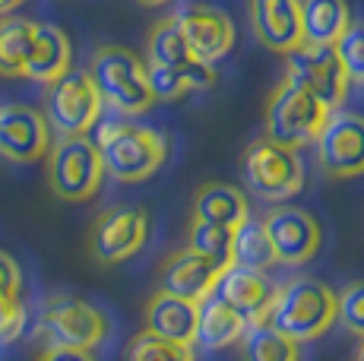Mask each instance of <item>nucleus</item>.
I'll return each mask as SVG.
<instances>
[{
  "label": "nucleus",
  "mask_w": 364,
  "mask_h": 361,
  "mask_svg": "<svg viewBox=\"0 0 364 361\" xmlns=\"http://www.w3.org/2000/svg\"><path fill=\"white\" fill-rule=\"evenodd\" d=\"M149 238V216L139 206H111L105 210L89 235V251L99 263H121L143 251Z\"/></svg>",
  "instance_id": "obj_11"
},
{
  "label": "nucleus",
  "mask_w": 364,
  "mask_h": 361,
  "mask_svg": "<svg viewBox=\"0 0 364 361\" xmlns=\"http://www.w3.org/2000/svg\"><path fill=\"white\" fill-rule=\"evenodd\" d=\"M38 361H95V355L92 352H82V349H58V345H45Z\"/></svg>",
  "instance_id": "obj_34"
},
{
  "label": "nucleus",
  "mask_w": 364,
  "mask_h": 361,
  "mask_svg": "<svg viewBox=\"0 0 364 361\" xmlns=\"http://www.w3.org/2000/svg\"><path fill=\"white\" fill-rule=\"evenodd\" d=\"M181 36H184L191 54L203 64H219L235 45V23L225 10L213 4H187L174 13Z\"/></svg>",
  "instance_id": "obj_12"
},
{
  "label": "nucleus",
  "mask_w": 364,
  "mask_h": 361,
  "mask_svg": "<svg viewBox=\"0 0 364 361\" xmlns=\"http://www.w3.org/2000/svg\"><path fill=\"white\" fill-rule=\"evenodd\" d=\"M272 263H276V254H272L263 219L241 222V225L235 228V238H232V266L266 273Z\"/></svg>",
  "instance_id": "obj_25"
},
{
  "label": "nucleus",
  "mask_w": 364,
  "mask_h": 361,
  "mask_svg": "<svg viewBox=\"0 0 364 361\" xmlns=\"http://www.w3.org/2000/svg\"><path fill=\"white\" fill-rule=\"evenodd\" d=\"M89 76H92L95 89H99L102 102L114 114L136 117L152 108V89L149 76H146V64L121 45H102L92 54L89 64Z\"/></svg>",
  "instance_id": "obj_3"
},
{
  "label": "nucleus",
  "mask_w": 364,
  "mask_h": 361,
  "mask_svg": "<svg viewBox=\"0 0 364 361\" xmlns=\"http://www.w3.org/2000/svg\"><path fill=\"white\" fill-rule=\"evenodd\" d=\"M247 320H244L237 311L228 308L222 298L209 295L206 301L200 304V320H197V339L193 345H203L209 352L228 349V345L241 343L244 333H247Z\"/></svg>",
  "instance_id": "obj_21"
},
{
  "label": "nucleus",
  "mask_w": 364,
  "mask_h": 361,
  "mask_svg": "<svg viewBox=\"0 0 364 361\" xmlns=\"http://www.w3.org/2000/svg\"><path fill=\"white\" fill-rule=\"evenodd\" d=\"M339 320V298L326 282L314 276H295L285 286H276L269 314L263 323L289 336L291 343H314Z\"/></svg>",
  "instance_id": "obj_2"
},
{
  "label": "nucleus",
  "mask_w": 364,
  "mask_h": 361,
  "mask_svg": "<svg viewBox=\"0 0 364 361\" xmlns=\"http://www.w3.org/2000/svg\"><path fill=\"white\" fill-rule=\"evenodd\" d=\"M136 4H143V6H162V4H168V0H136Z\"/></svg>",
  "instance_id": "obj_36"
},
{
  "label": "nucleus",
  "mask_w": 364,
  "mask_h": 361,
  "mask_svg": "<svg viewBox=\"0 0 364 361\" xmlns=\"http://www.w3.org/2000/svg\"><path fill=\"white\" fill-rule=\"evenodd\" d=\"M26 0H0V16H10L16 6H23Z\"/></svg>",
  "instance_id": "obj_35"
},
{
  "label": "nucleus",
  "mask_w": 364,
  "mask_h": 361,
  "mask_svg": "<svg viewBox=\"0 0 364 361\" xmlns=\"http://www.w3.org/2000/svg\"><path fill=\"white\" fill-rule=\"evenodd\" d=\"M276 263L282 266H304L320 251V225L307 210L298 206H276L263 216Z\"/></svg>",
  "instance_id": "obj_13"
},
{
  "label": "nucleus",
  "mask_w": 364,
  "mask_h": 361,
  "mask_svg": "<svg viewBox=\"0 0 364 361\" xmlns=\"http://www.w3.org/2000/svg\"><path fill=\"white\" fill-rule=\"evenodd\" d=\"M193 219L237 228L241 222L250 219V203L241 187L222 184V180H209V184H203L200 190L193 193Z\"/></svg>",
  "instance_id": "obj_20"
},
{
  "label": "nucleus",
  "mask_w": 364,
  "mask_h": 361,
  "mask_svg": "<svg viewBox=\"0 0 364 361\" xmlns=\"http://www.w3.org/2000/svg\"><path fill=\"white\" fill-rule=\"evenodd\" d=\"M317 158L330 178L364 175V114L333 111L317 140Z\"/></svg>",
  "instance_id": "obj_10"
},
{
  "label": "nucleus",
  "mask_w": 364,
  "mask_h": 361,
  "mask_svg": "<svg viewBox=\"0 0 364 361\" xmlns=\"http://www.w3.org/2000/svg\"><path fill=\"white\" fill-rule=\"evenodd\" d=\"M26 330V304L19 295L0 298V345H10Z\"/></svg>",
  "instance_id": "obj_32"
},
{
  "label": "nucleus",
  "mask_w": 364,
  "mask_h": 361,
  "mask_svg": "<svg viewBox=\"0 0 364 361\" xmlns=\"http://www.w3.org/2000/svg\"><path fill=\"white\" fill-rule=\"evenodd\" d=\"M336 58L342 60L348 80L364 82V23H352L346 29V36L336 41Z\"/></svg>",
  "instance_id": "obj_30"
},
{
  "label": "nucleus",
  "mask_w": 364,
  "mask_h": 361,
  "mask_svg": "<svg viewBox=\"0 0 364 361\" xmlns=\"http://www.w3.org/2000/svg\"><path fill=\"white\" fill-rule=\"evenodd\" d=\"M336 298H339V320L336 323H346L348 333L364 339V279L348 282L342 291H336Z\"/></svg>",
  "instance_id": "obj_31"
},
{
  "label": "nucleus",
  "mask_w": 364,
  "mask_h": 361,
  "mask_svg": "<svg viewBox=\"0 0 364 361\" xmlns=\"http://www.w3.org/2000/svg\"><path fill=\"white\" fill-rule=\"evenodd\" d=\"M285 82L311 92L330 111H339L348 99V80L342 60L336 58V48L330 45H301L291 54H285Z\"/></svg>",
  "instance_id": "obj_9"
},
{
  "label": "nucleus",
  "mask_w": 364,
  "mask_h": 361,
  "mask_svg": "<svg viewBox=\"0 0 364 361\" xmlns=\"http://www.w3.org/2000/svg\"><path fill=\"white\" fill-rule=\"evenodd\" d=\"M102 95L89 70H70L48 86L45 121L58 136H89L102 121Z\"/></svg>",
  "instance_id": "obj_7"
},
{
  "label": "nucleus",
  "mask_w": 364,
  "mask_h": 361,
  "mask_svg": "<svg viewBox=\"0 0 364 361\" xmlns=\"http://www.w3.org/2000/svg\"><path fill=\"white\" fill-rule=\"evenodd\" d=\"M250 26L269 51L291 54L304 45L301 0H250Z\"/></svg>",
  "instance_id": "obj_16"
},
{
  "label": "nucleus",
  "mask_w": 364,
  "mask_h": 361,
  "mask_svg": "<svg viewBox=\"0 0 364 361\" xmlns=\"http://www.w3.org/2000/svg\"><path fill=\"white\" fill-rule=\"evenodd\" d=\"M355 361H364V345L358 349V355H355Z\"/></svg>",
  "instance_id": "obj_37"
},
{
  "label": "nucleus",
  "mask_w": 364,
  "mask_h": 361,
  "mask_svg": "<svg viewBox=\"0 0 364 361\" xmlns=\"http://www.w3.org/2000/svg\"><path fill=\"white\" fill-rule=\"evenodd\" d=\"M244 184L266 203H285L304 187V162L295 149L272 140H257L244 152Z\"/></svg>",
  "instance_id": "obj_8"
},
{
  "label": "nucleus",
  "mask_w": 364,
  "mask_h": 361,
  "mask_svg": "<svg viewBox=\"0 0 364 361\" xmlns=\"http://www.w3.org/2000/svg\"><path fill=\"white\" fill-rule=\"evenodd\" d=\"M352 26L346 0H301V32L304 45H336Z\"/></svg>",
  "instance_id": "obj_23"
},
{
  "label": "nucleus",
  "mask_w": 364,
  "mask_h": 361,
  "mask_svg": "<svg viewBox=\"0 0 364 361\" xmlns=\"http://www.w3.org/2000/svg\"><path fill=\"white\" fill-rule=\"evenodd\" d=\"M38 333L45 336L48 345H58V349L92 352L108 339L111 323L95 304L76 295H54L48 298L38 317Z\"/></svg>",
  "instance_id": "obj_6"
},
{
  "label": "nucleus",
  "mask_w": 364,
  "mask_h": 361,
  "mask_svg": "<svg viewBox=\"0 0 364 361\" xmlns=\"http://www.w3.org/2000/svg\"><path fill=\"white\" fill-rule=\"evenodd\" d=\"M232 238H235V228L193 219L191 232H187V241H191L187 247L209 257V260H215V263H232Z\"/></svg>",
  "instance_id": "obj_28"
},
{
  "label": "nucleus",
  "mask_w": 364,
  "mask_h": 361,
  "mask_svg": "<svg viewBox=\"0 0 364 361\" xmlns=\"http://www.w3.org/2000/svg\"><path fill=\"white\" fill-rule=\"evenodd\" d=\"M51 143V127L41 111L29 105H0V156L6 162H38L48 156Z\"/></svg>",
  "instance_id": "obj_14"
},
{
  "label": "nucleus",
  "mask_w": 364,
  "mask_h": 361,
  "mask_svg": "<svg viewBox=\"0 0 364 361\" xmlns=\"http://www.w3.org/2000/svg\"><path fill=\"white\" fill-rule=\"evenodd\" d=\"M193 60L197 58H193L191 48H187L174 16L159 19L149 29V38H146V64L149 67H171V70H178V67H187V64H193Z\"/></svg>",
  "instance_id": "obj_26"
},
{
  "label": "nucleus",
  "mask_w": 364,
  "mask_h": 361,
  "mask_svg": "<svg viewBox=\"0 0 364 361\" xmlns=\"http://www.w3.org/2000/svg\"><path fill=\"white\" fill-rule=\"evenodd\" d=\"M330 114L333 111L320 99L282 80L272 89L269 105H266V140L298 152L301 146L317 140Z\"/></svg>",
  "instance_id": "obj_4"
},
{
  "label": "nucleus",
  "mask_w": 364,
  "mask_h": 361,
  "mask_svg": "<svg viewBox=\"0 0 364 361\" xmlns=\"http://www.w3.org/2000/svg\"><path fill=\"white\" fill-rule=\"evenodd\" d=\"M232 266V263H215L209 257H203L191 247H181L178 254L168 257L165 269H162V291H171L178 298L203 304L219 286L222 273Z\"/></svg>",
  "instance_id": "obj_15"
},
{
  "label": "nucleus",
  "mask_w": 364,
  "mask_h": 361,
  "mask_svg": "<svg viewBox=\"0 0 364 361\" xmlns=\"http://www.w3.org/2000/svg\"><path fill=\"white\" fill-rule=\"evenodd\" d=\"M124 361H193V349L191 345L168 343L156 333L143 330L127 343Z\"/></svg>",
  "instance_id": "obj_29"
},
{
  "label": "nucleus",
  "mask_w": 364,
  "mask_h": 361,
  "mask_svg": "<svg viewBox=\"0 0 364 361\" xmlns=\"http://www.w3.org/2000/svg\"><path fill=\"white\" fill-rule=\"evenodd\" d=\"M92 143L102 156L105 175L124 180V184L152 178L168 158L165 134H159L156 127H146V124H136L133 117L124 114L102 117L95 124Z\"/></svg>",
  "instance_id": "obj_1"
},
{
  "label": "nucleus",
  "mask_w": 364,
  "mask_h": 361,
  "mask_svg": "<svg viewBox=\"0 0 364 361\" xmlns=\"http://www.w3.org/2000/svg\"><path fill=\"white\" fill-rule=\"evenodd\" d=\"M23 291V273L19 263L13 260L6 251H0V298L4 295H19Z\"/></svg>",
  "instance_id": "obj_33"
},
{
  "label": "nucleus",
  "mask_w": 364,
  "mask_h": 361,
  "mask_svg": "<svg viewBox=\"0 0 364 361\" xmlns=\"http://www.w3.org/2000/svg\"><path fill=\"white\" fill-rule=\"evenodd\" d=\"M200 304L159 289L146 304V330L178 345H193L197 339Z\"/></svg>",
  "instance_id": "obj_18"
},
{
  "label": "nucleus",
  "mask_w": 364,
  "mask_h": 361,
  "mask_svg": "<svg viewBox=\"0 0 364 361\" xmlns=\"http://www.w3.org/2000/svg\"><path fill=\"white\" fill-rule=\"evenodd\" d=\"M70 64H73V48L70 38L60 26L54 23H38L35 26V45H32V58L26 64V80L32 82H45L51 86L54 80H60Z\"/></svg>",
  "instance_id": "obj_19"
},
{
  "label": "nucleus",
  "mask_w": 364,
  "mask_h": 361,
  "mask_svg": "<svg viewBox=\"0 0 364 361\" xmlns=\"http://www.w3.org/2000/svg\"><path fill=\"white\" fill-rule=\"evenodd\" d=\"M244 361H301V345L269 323H254L244 333Z\"/></svg>",
  "instance_id": "obj_27"
},
{
  "label": "nucleus",
  "mask_w": 364,
  "mask_h": 361,
  "mask_svg": "<svg viewBox=\"0 0 364 361\" xmlns=\"http://www.w3.org/2000/svg\"><path fill=\"white\" fill-rule=\"evenodd\" d=\"M35 19L0 16V76H23L35 45Z\"/></svg>",
  "instance_id": "obj_24"
},
{
  "label": "nucleus",
  "mask_w": 364,
  "mask_h": 361,
  "mask_svg": "<svg viewBox=\"0 0 364 361\" xmlns=\"http://www.w3.org/2000/svg\"><path fill=\"white\" fill-rule=\"evenodd\" d=\"M105 165L89 136H60L48 149V184L67 203H82L99 193Z\"/></svg>",
  "instance_id": "obj_5"
},
{
  "label": "nucleus",
  "mask_w": 364,
  "mask_h": 361,
  "mask_svg": "<svg viewBox=\"0 0 364 361\" xmlns=\"http://www.w3.org/2000/svg\"><path fill=\"white\" fill-rule=\"evenodd\" d=\"M215 298L228 304L232 311L244 317L250 326L263 323L266 314H269L272 295H276V286L269 282L266 273H254V269H241V266H228L222 273L219 286L213 291Z\"/></svg>",
  "instance_id": "obj_17"
},
{
  "label": "nucleus",
  "mask_w": 364,
  "mask_h": 361,
  "mask_svg": "<svg viewBox=\"0 0 364 361\" xmlns=\"http://www.w3.org/2000/svg\"><path fill=\"white\" fill-rule=\"evenodd\" d=\"M146 76H149V89L156 102H181L191 92H203V89L215 86V67L193 60L187 67H149L146 64Z\"/></svg>",
  "instance_id": "obj_22"
}]
</instances>
